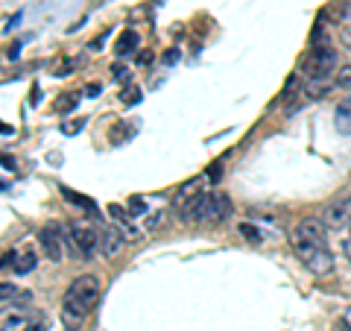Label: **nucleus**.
<instances>
[{"label": "nucleus", "mask_w": 351, "mask_h": 331, "mask_svg": "<svg viewBox=\"0 0 351 331\" xmlns=\"http://www.w3.org/2000/svg\"><path fill=\"white\" fill-rule=\"evenodd\" d=\"M97 302H100V282H97V275H80V279H73L62 299V323L68 328L82 326L88 314L97 308Z\"/></svg>", "instance_id": "nucleus-1"}, {"label": "nucleus", "mask_w": 351, "mask_h": 331, "mask_svg": "<svg viewBox=\"0 0 351 331\" xmlns=\"http://www.w3.org/2000/svg\"><path fill=\"white\" fill-rule=\"evenodd\" d=\"M232 214V203L219 191H202L182 208L184 223H223Z\"/></svg>", "instance_id": "nucleus-2"}, {"label": "nucleus", "mask_w": 351, "mask_h": 331, "mask_svg": "<svg viewBox=\"0 0 351 331\" xmlns=\"http://www.w3.org/2000/svg\"><path fill=\"white\" fill-rule=\"evenodd\" d=\"M290 247L313 275H328L334 270V255H331V249H328V244H316V240H307L293 231Z\"/></svg>", "instance_id": "nucleus-3"}, {"label": "nucleus", "mask_w": 351, "mask_h": 331, "mask_svg": "<svg viewBox=\"0 0 351 331\" xmlns=\"http://www.w3.org/2000/svg\"><path fill=\"white\" fill-rule=\"evenodd\" d=\"M68 240H71V247L80 258H91L94 252H100V229H97L91 220H82V217L71 220L68 223Z\"/></svg>", "instance_id": "nucleus-4"}, {"label": "nucleus", "mask_w": 351, "mask_h": 331, "mask_svg": "<svg viewBox=\"0 0 351 331\" xmlns=\"http://www.w3.org/2000/svg\"><path fill=\"white\" fill-rule=\"evenodd\" d=\"M304 71L311 73V80H316V76L337 73V50L331 47V44H316L313 53L304 62Z\"/></svg>", "instance_id": "nucleus-5"}, {"label": "nucleus", "mask_w": 351, "mask_h": 331, "mask_svg": "<svg viewBox=\"0 0 351 331\" xmlns=\"http://www.w3.org/2000/svg\"><path fill=\"white\" fill-rule=\"evenodd\" d=\"M64 231H62V226L59 223H47L41 231H38V244H41V249H44V255H47L50 261H62L64 258Z\"/></svg>", "instance_id": "nucleus-6"}, {"label": "nucleus", "mask_w": 351, "mask_h": 331, "mask_svg": "<svg viewBox=\"0 0 351 331\" xmlns=\"http://www.w3.org/2000/svg\"><path fill=\"white\" fill-rule=\"evenodd\" d=\"M322 223H325L328 229H346V226H351V194L339 196V200H334V203L325 205Z\"/></svg>", "instance_id": "nucleus-7"}, {"label": "nucleus", "mask_w": 351, "mask_h": 331, "mask_svg": "<svg viewBox=\"0 0 351 331\" xmlns=\"http://www.w3.org/2000/svg\"><path fill=\"white\" fill-rule=\"evenodd\" d=\"M123 244H126V238H123V231L120 229H114V226H103L100 229V255L103 258L117 255V252L123 249Z\"/></svg>", "instance_id": "nucleus-8"}, {"label": "nucleus", "mask_w": 351, "mask_h": 331, "mask_svg": "<svg viewBox=\"0 0 351 331\" xmlns=\"http://www.w3.org/2000/svg\"><path fill=\"white\" fill-rule=\"evenodd\" d=\"M295 235H302L307 240H316V244H328V226L322 223V217L316 220V217H304L299 226H295Z\"/></svg>", "instance_id": "nucleus-9"}, {"label": "nucleus", "mask_w": 351, "mask_h": 331, "mask_svg": "<svg viewBox=\"0 0 351 331\" xmlns=\"http://www.w3.org/2000/svg\"><path fill=\"white\" fill-rule=\"evenodd\" d=\"M0 296H3V308H29L32 305V293H27V290H18L15 284H3L0 288Z\"/></svg>", "instance_id": "nucleus-10"}, {"label": "nucleus", "mask_w": 351, "mask_h": 331, "mask_svg": "<svg viewBox=\"0 0 351 331\" xmlns=\"http://www.w3.org/2000/svg\"><path fill=\"white\" fill-rule=\"evenodd\" d=\"M334 126L339 135H351V97H343L334 112Z\"/></svg>", "instance_id": "nucleus-11"}, {"label": "nucleus", "mask_w": 351, "mask_h": 331, "mask_svg": "<svg viewBox=\"0 0 351 331\" xmlns=\"http://www.w3.org/2000/svg\"><path fill=\"white\" fill-rule=\"evenodd\" d=\"M38 267V255H36V249H21V252H15V261H12V270L18 273V275H27V273H32Z\"/></svg>", "instance_id": "nucleus-12"}, {"label": "nucleus", "mask_w": 351, "mask_h": 331, "mask_svg": "<svg viewBox=\"0 0 351 331\" xmlns=\"http://www.w3.org/2000/svg\"><path fill=\"white\" fill-rule=\"evenodd\" d=\"M138 32L135 30H123L120 32V38H117V44H114V50H117V56H126V53H132L138 47Z\"/></svg>", "instance_id": "nucleus-13"}, {"label": "nucleus", "mask_w": 351, "mask_h": 331, "mask_svg": "<svg viewBox=\"0 0 351 331\" xmlns=\"http://www.w3.org/2000/svg\"><path fill=\"white\" fill-rule=\"evenodd\" d=\"M331 85H334V82H331V76H316V80H307L304 91L311 94V97H325Z\"/></svg>", "instance_id": "nucleus-14"}, {"label": "nucleus", "mask_w": 351, "mask_h": 331, "mask_svg": "<svg viewBox=\"0 0 351 331\" xmlns=\"http://www.w3.org/2000/svg\"><path fill=\"white\" fill-rule=\"evenodd\" d=\"M76 103H80V97H76V94H64L62 100L56 103V112L59 115H68V112H73V109H76Z\"/></svg>", "instance_id": "nucleus-15"}, {"label": "nucleus", "mask_w": 351, "mask_h": 331, "mask_svg": "<svg viewBox=\"0 0 351 331\" xmlns=\"http://www.w3.org/2000/svg\"><path fill=\"white\" fill-rule=\"evenodd\" d=\"M240 235H243L246 240H252V244H261V240H263L258 226H252V223H240Z\"/></svg>", "instance_id": "nucleus-16"}, {"label": "nucleus", "mask_w": 351, "mask_h": 331, "mask_svg": "<svg viewBox=\"0 0 351 331\" xmlns=\"http://www.w3.org/2000/svg\"><path fill=\"white\" fill-rule=\"evenodd\" d=\"M339 41L346 44V47L351 50V12H346L343 18V24H339Z\"/></svg>", "instance_id": "nucleus-17"}, {"label": "nucleus", "mask_w": 351, "mask_h": 331, "mask_svg": "<svg viewBox=\"0 0 351 331\" xmlns=\"http://www.w3.org/2000/svg\"><path fill=\"white\" fill-rule=\"evenodd\" d=\"M334 85H339V88H351V65H343V68L337 71Z\"/></svg>", "instance_id": "nucleus-18"}, {"label": "nucleus", "mask_w": 351, "mask_h": 331, "mask_svg": "<svg viewBox=\"0 0 351 331\" xmlns=\"http://www.w3.org/2000/svg\"><path fill=\"white\" fill-rule=\"evenodd\" d=\"M24 331H47V319L32 314V317H29V323L24 326Z\"/></svg>", "instance_id": "nucleus-19"}, {"label": "nucleus", "mask_w": 351, "mask_h": 331, "mask_svg": "<svg viewBox=\"0 0 351 331\" xmlns=\"http://www.w3.org/2000/svg\"><path fill=\"white\" fill-rule=\"evenodd\" d=\"M120 100H123L126 106H129V103H132V106H135V103L141 100V91H138V88H135V85H132V88H126V91H123V94H120Z\"/></svg>", "instance_id": "nucleus-20"}, {"label": "nucleus", "mask_w": 351, "mask_h": 331, "mask_svg": "<svg viewBox=\"0 0 351 331\" xmlns=\"http://www.w3.org/2000/svg\"><path fill=\"white\" fill-rule=\"evenodd\" d=\"M337 331H351V305L343 311V317H339V323H337Z\"/></svg>", "instance_id": "nucleus-21"}, {"label": "nucleus", "mask_w": 351, "mask_h": 331, "mask_svg": "<svg viewBox=\"0 0 351 331\" xmlns=\"http://www.w3.org/2000/svg\"><path fill=\"white\" fill-rule=\"evenodd\" d=\"M161 226H164V212H156L147 220V229H161Z\"/></svg>", "instance_id": "nucleus-22"}, {"label": "nucleus", "mask_w": 351, "mask_h": 331, "mask_svg": "<svg viewBox=\"0 0 351 331\" xmlns=\"http://www.w3.org/2000/svg\"><path fill=\"white\" fill-rule=\"evenodd\" d=\"M129 208H132V212H147V203L141 200V196H132V200H129Z\"/></svg>", "instance_id": "nucleus-23"}, {"label": "nucleus", "mask_w": 351, "mask_h": 331, "mask_svg": "<svg viewBox=\"0 0 351 331\" xmlns=\"http://www.w3.org/2000/svg\"><path fill=\"white\" fill-rule=\"evenodd\" d=\"M343 255H346V261L351 264V238H346V240H343Z\"/></svg>", "instance_id": "nucleus-24"}, {"label": "nucleus", "mask_w": 351, "mask_h": 331, "mask_svg": "<svg viewBox=\"0 0 351 331\" xmlns=\"http://www.w3.org/2000/svg\"><path fill=\"white\" fill-rule=\"evenodd\" d=\"M126 68H123V65H114V80H126Z\"/></svg>", "instance_id": "nucleus-25"}, {"label": "nucleus", "mask_w": 351, "mask_h": 331, "mask_svg": "<svg viewBox=\"0 0 351 331\" xmlns=\"http://www.w3.org/2000/svg\"><path fill=\"white\" fill-rule=\"evenodd\" d=\"M80 126L82 124H64L62 129H64V135H73V132H80Z\"/></svg>", "instance_id": "nucleus-26"}, {"label": "nucleus", "mask_w": 351, "mask_h": 331, "mask_svg": "<svg viewBox=\"0 0 351 331\" xmlns=\"http://www.w3.org/2000/svg\"><path fill=\"white\" fill-rule=\"evenodd\" d=\"M3 164H6V170H15V159H9V156H3Z\"/></svg>", "instance_id": "nucleus-27"}]
</instances>
